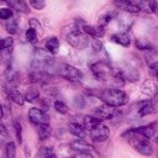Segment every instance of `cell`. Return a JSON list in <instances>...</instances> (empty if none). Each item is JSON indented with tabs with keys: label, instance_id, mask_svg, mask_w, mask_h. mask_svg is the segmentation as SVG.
I'll return each instance as SVG.
<instances>
[{
	"label": "cell",
	"instance_id": "obj_7",
	"mask_svg": "<svg viewBox=\"0 0 158 158\" xmlns=\"http://www.w3.org/2000/svg\"><path fill=\"white\" fill-rule=\"evenodd\" d=\"M28 118L32 123L41 126V125H49V117L46 112L38 107H31L28 110Z\"/></svg>",
	"mask_w": 158,
	"mask_h": 158
},
{
	"label": "cell",
	"instance_id": "obj_29",
	"mask_svg": "<svg viewBox=\"0 0 158 158\" xmlns=\"http://www.w3.org/2000/svg\"><path fill=\"white\" fill-rule=\"evenodd\" d=\"M25 37H26V40L28 41V42H31V43H36L37 41H38V33L33 30V28H28V30H26V33H25Z\"/></svg>",
	"mask_w": 158,
	"mask_h": 158
},
{
	"label": "cell",
	"instance_id": "obj_35",
	"mask_svg": "<svg viewBox=\"0 0 158 158\" xmlns=\"http://www.w3.org/2000/svg\"><path fill=\"white\" fill-rule=\"evenodd\" d=\"M12 10L10 7H2L0 9V20H6L9 21L10 19H12Z\"/></svg>",
	"mask_w": 158,
	"mask_h": 158
},
{
	"label": "cell",
	"instance_id": "obj_5",
	"mask_svg": "<svg viewBox=\"0 0 158 158\" xmlns=\"http://www.w3.org/2000/svg\"><path fill=\"white\" fill-rule=\"evenodd\" d=\"M90 69H91V73L94 74V77L98 80H102L104 81L107 78L114 75V70H112V68L110 67V64L106 60H98V62L93 63L90 65Z\"/></svg>",
	"mask_w": 158,
	"mask_h": 158
},
{
	"label": "cell",
	"instance_id": "obj_21",
	"mask_svg": "<svg viewBox=\"0 0 158 158\" xmlns=\"http://www.w3.org/2000/svg\"><path fill=\"white\" fill-rule=\"evenodd\" d=\"M102 121L100 120V118H98V117H95V116H84V118H83V126H84V128L89 132L90 130H93L95 126H98L99 123H101Z\"/></svg>",
	"mask_w": 158,
	"mask_h": 158
},
{
	"label": "cell",
	"instance_id": "obj_9",
	"mask_svg": "<svg viewBox=\"0 0 158 158\" xmlns=\"http://www.w3.org/2000/svg\"><path fill=\"white\" fill-rule=\"evenodd\" d=\"M135 130L149 141L151 139L158 141V123L157 122H152L146 126H139V127H136Z\"/></svg>",
	"mask_w": 158,
	"mask_h": 158
},
{
	"label": "cell",
	"instance_id": "obj_15",
	"mask_svg": "<svg viewBox=\"0 0 158 158\" xmlns=\"http://www.w3.org/2000/svg\"><path fill=\"white\" fill-rule=\"evenodd\" d=\"M70 148L78 153H90L94 149V147L89 142H86L85 139H79V138L70 142Z\"/></svg>",
	"mask_w": 158,
	"mask_h": 158
},
{
	"label": "cell",
	"instance_id": "obj_40",
	"mask_svg": "<svg viewBox=\"0 0 158 158\" xmlns=\"http://www.w3.org/2000/svg\"><path fill=\"white\" fill-rule=\"evenodd\" d=\"M9 136V132H7V130H6V127H5V125L0 121V137H2V138H6Z\"/></svg>",
	"mask_w": 158,
	"mask_h": 158
},
{
	"label": "cell",
	"instance_id": "obj_22",
	"mask_svg": "<svg viewBox=\"0 0 158 158\" xmlns=\"http://www.w3.org/2000/svg\"><path fill=\"white\" fill-rule=\"evenodd\" d=\"M35 158H57L54 151L49 147H40L36 152Z\"/></svg>",
	"mask_w": 158,
	"mask_h": 158
},
{
	"label": "cell",
	"instance_id": "obj_41",
	"mask_svg": "<svg viewBox=\"0 0 158 158\" xmlns=\"http://www.w3.org/2000/svg\"><path fill=\"white\" fill-rule=\"evenodd\" d=\"M73 158H94L90 153H77Z\"/></svg>",
	"mask_w": 158,
	"mask_h": 158
},
{
	"label": "cell",
	"instance_id": "obj_42",
	"mask_svg": "<svg viewBox=\"0 0 158 158\" xmlns=\"http://www.w3.org/2000/svg\"><path fill=\"white\" fill-rule=\"evenodd\" d=\"M153 12L158 15V1H153Z\"/></svg>",
	"mask_w": 158,
	"mask_h": 158
},
{
	"label": "cell",
	"instance_id": "obj_30",
	"mask_svg": "<svg viewBox=\"0 0 158 158\" xmlns=\"http://www.w3.org/2000/svg\"><path fill=\"white\" fill-rule=\"evenodd\" d=\"M91 46H93V51H94V53H95V54L100 56L101 53H104V54L106 56V51H105V48H104L102 43H101L99 40H95V41H93Z\"/></svg>",
	"mask_w": 158,
	"mask_h": 158
},
{
	"label": "cell",
	"instance_id": "obj_24",
	"mask_svg": "<svg viewBox=\"0 0 158 158\" xmlns=\"http://www.w3.org/2000/svg\"><path fill=\"white\" fill-rule=\"evenodd\" d=\"M125 80H128V81H137L138 78H139V73L136 70V69H120Z\"/></svg>",
	"mask_w": 158,
	"mask_h": 158
},
{
	"label": "cell",
	"instance_id": "obj_19",
	"mask_svg": "<svg viewBox=\"0 0 158 158\" xmlns=\"http://www.w3.org/2000/svg\"><path fill=\"white\" fill-rule=\"evenodd\" d=\"M111 40L112 42L120 44V46H123V47H128L130 43H131V40H130V36L126 31H121V32H117V33H114L111 36Z\"/></svg>",
	"mask_w": 158,
	"mask_h": 158
},
{
	"label": "cell",
	"instance_id": "obj_4",
	"mask_svg": "<svg viewBox=\"0 0 158 158\" xmlns=\"http://www.w3.org/2000/svg\"><path fill=\"white\" fill-rule=\"evenodd\" d=\"M67 42L75 49H85L89 43H90V38L86 33H84L81 30H79L78 27H75L74 30H70L69 33L67 35Z\"/></svg>",
	"mask_w": 158,
	"mask_h": 158
},
{
	"label": "cell",
	"instance_id": "obj_16",
	"mask_svg": "<svg viewBox=\"0 0 158 158\" xmlns=\"http://www.w3.org/2000/svg\"><path fill=\"white\" fill-rule=\"evenodd\" d=\"M28 77H30V80L32 83H40L42 85H46L47 83H49L52 80V75L48 72H35V70H32V73Z\"/></svg>",
	"mask_w": 158,
	"mask_h": 158
},
{
	"label": "cell",
	"instance_id": "obj_28",
	"mask_svg": "<svg viewBox=\"0 0 158 158\" xmlns=\"http://www.w3.org/2000/svg\"><path fill=\"white\" fill-rule=\"evenodd\" d=\"M14 44V40L11 37H6V38H0V53L5 49H11Z\"/></svg>",
	"mask_w": 158,
	"mask_h": 158
},
{
	"label": "cell",
	"instance_id": "obj_20",
	"mask_svg": "<svg viewBox=\"0 0 158 158\" xmlns=\"http://www.w3.org/2000/svg\"><path fill=\"white\" fill-rule=\"evenodd\" d=\"M59 44H60V43H59V40H58L57 37H48V38L46 40V42H44L46 49H47L52 56L58 52Z\"/></svg>",
	"mask_w": 158,
	"mask_h": 158
},
{
	"label": "cell",
	"instance_id": "obj_25",
	"mask_svg": "<svg viewBox=\"0 0 158 158\" xmlns=\"http://www.w3.org/2000/svg\"><path fill=\"white\" fill-rule=\"evenodd\" d=\"M4 158H16V144L12 141H10L5 144Z\"/></svg>",
	"mask_w": 158,
	"mask_h": 158
},
{
	"label": "cell",
	"instance_id": "obj_10",
	"mask_svg": "<svg viewBox=\"0 0 158 158\" xmlns=\"http://www.w3.org/2000/svg\"><path fill=\"white\" fill-rule=\"evenodd\" d=\"M133 111L136 112L137 117H143L147 115H152L156 112V105L153 104V101L151 100H146V101H139L136 107L133 109Z\"/></svg>",
	"mask_w": 158,
	"mask_h": 158
},
{
	"label": "cell",
	"instance_id": "obj_18",
	"mask_svg": "<svg viewBox=\"0 0 158 158\" xmlns=\"http://www.w3.org/2000/svg\"><path fill=\"white\" fill-rule=\"evenodd\" d=\"M68 130L72 135H74L75 137H78L79 139H83L86 137L88 135V131L84 128L83 125H80L79 122H70L69 126H68Z\"/></svg>",
	"mask_w": 158,
	"mask_h": 158
},
{
	"label": "cell",
	"instance_id": "obj_11",
	"mask_svg": "<svg viewBox=\"0 0 158 158\" xmlns=\"http://www.w3.org/2000/svg\"><path fill=\"white\" fill-rule=\"evenodd\" d=\"M116 114H117V110L109 105H101L95 109V117L100 118L101 121L102 120H112Z\"/></svg>",
	"mask_w": 158,
	"mask_h": 158
},
{
	"label": "cell",
	"instance_id": "obj_14",
	"mask_svg": "<svg viewBox=\"0 0 158 158\" xmlns=\"http://www.w3.org/2000/svg\"><path fill=\"white\" fill-rule=\"evenodd\" d=\"M81 31L84 33H86L88 36H93L95 38H101L105 35V27L100 26V25H84Z\"/></svg>",
	"mask_w": 158,
	"mask_h": 158
},
{
	"label": "cell",
	"instance_id": "obj_12",
	"mask_svg": "<svg viewBox=\"0 0 158 158\" xmlns=\"http://www.w3.org/2000/svg\"><path fill=\"white\" fill-rule=\"evenodd\" d=\"M141 91L148 98L158 95V81L154 79H146L141 85Z\"/></svg>",
	"mask_w": 158,
	"mask_h": 158
},
{
	"label": "cell",
	"instance_id": "obj_2",
	"mask_svg": "<svg viewBox=\"0 0 158 158\" xmlns=\"http://www.w3.org/2000/svg\"><path fill=\"white\" fill-rule=\"evenodd\" d=\"M105 105L111 107H120L128 102V95L118 88H109L99 91V96Z\"/></svg>",
	"mask_w": 158,
	"mask_h": 158
},
{
	"label": "cell",
	"instance_id": "obj_26",
	"mask_svg": "<svg viewBox=\"0 0 158 158\" xmlns=\"http://www.w3.org/2000/svg\"><path fill=\"white\" fill-rule=\"evenodd\" d=\"M51 136V127L49 125H41L38 126V138L40 139H47Z\"/></svg>",
	"mask_w": 158,
	"mask_h": 158
},
{
	"label": "cell",
	"instance_id": "obj_36",
	"mask_svg": "<svg viewBox=\"0 0 158 158\" xmlns=\"http://www.w3.org/2000/svg\"><path fill=\"white\" fill-rule=\"evenodd\" d=\"M73 105L77 109H84L85 107V99L81 95H75L73 98Z\"/></svg>",
	"mask_w": 158,
	"mask_h": 158
},
{
	"label": "cell",
	"instance_id": "obj_34",
	"mask_svg": "<svg viewBox=\"0 0 158 158\" xmlns=\"http://www.w3.org/2000/svg\"><path fill=\"white\" fill-rule=\"evenodd\" d=\"M14 130H15V135H16L17 142L22 143V126H21V123L17 120L14 121Z\"/></svg>",
	"mask_w": 158,
	"mask_h": 158
},
{
	"label": "cell",
	"instance_id": "obj_39",
	"mask_svg": "<svg viewBox=\"0 0 158 158\" xmlns=\"http://www.w3.org/2000/svg\"><path fill=\"white\" fill-rule=\"evenodd\" d=\"M149 73L153 78L158 79V62H153L149 64Z\"/></svg>",
	"mask_w": 158,
	"mask_h": 158
},
{
	"label": "cell",
	"instance_id": "obj_44",
	"mask_svg": "<svg viewBox=\"0 0 158 158\" xmlns=\"http://www.w3.org/2000/svg\"><path fill=\"white\" fill-rule=\"evenodd\" d=\"M25 153H26V156H30V152H28V146H25Z\"/></svg>",
	"mask_w": 158,
	"mask_h": 158
},
{
	"label": "cell",
	"instance_id": "obj_1",
	"mask_svg": "<svg viewBox=\"0 0 158 158\" xmlns=\"http://www.w3.org/2000/svg\"><path fill=\"white\" fill-rule=\"evenodd\" d=\"M122 137L142 156H152L153 154V146L149 139L139 135L135 128L127 130L126 132L122 133Z\"/></svg>",
	"mask_w": 158,
	"mask_h": 158
},
{
	"label": "cell",
	"instance_id": "obj_32",
	"mask_svg": "<svg viewBox=\"0 0 158 158\" xmlns=\"http://www.w3.org/2000/svg\"><path fill=\"white\" fill-rule=\"evenodd\" d=\"M112 17H114V14L112 12H105L104 15H101L99 17V25L102 26V27H105L107 23H110V21L112 20Z\"/></svg>",
	"mask_w": 158,
	"mask_h": 158
},
{
	"label": "cell",
	"instance_id": "obj_33",
	"mask_svg": "<svg viewBox=\"0 0 158 158\" xmlns=\"http://www.w3.org/2000/svg\"><path fill=\"white\" fill-rule=\"evenodd\" d=\"M28 25H30V27H31V28H33V30H35L37 33H40V35H42V33H43L42 26H41L40 21H38L37 19H35V17L30 19V20H28Z\"/></svg>",
	"mask_w": 158,
	"mask_h": 158
},
{
	"label": "cell",
	"instance_id": "obj_27",
	"mask_svg": "<svg viewBox=\"0 0 158 158\" xmlns=\"http://www.w3.org/2000/svg\"><path fill=\"white\" fill-rule=\"evenodd\" d=\"M5 28H6V31H7L10 35H16V33H19V25H17V21L14 20V19H11V20H9V21L6 22Z\"/></svg>",
	"mask_w": 158,
	"mask_h": 158
},
{
	"label": "cell",
	"instance_id": "obj_38",
	"mask_svg": "<svg viewBox=\"0 0 158 158\" xmlns=\"http://www.w3.org/2000/svg\"><path fill=\"white\" fill-rule=\"evenodd\" d=\"M136 47H137L138 49H141V51H149V49L152 48L148 42H143L142 40H137V41H136Z\"/></svg>",
	"mask_w": 158,
	"mask_h": 158
},
{
	"label": "cell",
	"instance_id": "obj_31",
	"mask_svg": "<svg viewBox=\"0 0 158 158\" xmlns=\"http://www.w3.org/2000/svg\"><path fill=\"white\" fill-rule=\"evenodd\" d=\"M53 107H54V110L57 111V112H59V114H67L68 112V106L63 102V101H60V100H56L54 102H53Z\"/></svg>",
	"mask_w": 158,
	"mask_h": 158
},
{
	"label": "cell",
	"instance_id": "obj_3",
	"mask_svg": "<svg viewBox=\"0 0 158 158\" xmlns=\"http://www.w3.org/2000/svg\"><path fill=\"white\" fill-rule=\"evenodd\" d=\"M54 65L53 56L46 48H36L33 53V59L31 63L32 70L35 72H48Z\"/></svg>",
	"mask_w": 158,
	"mask_h": 158
},
{
	"label": "cell",
	"instance_id": "obj_17",
	"mask_svg": "<svg viewBox=\"0 0 158 158\" xmlns=\"http://www.w3.org/2000/svg\"><path fill=\"white\" fill-rule=\"evenodd\" d=\"M6 4L9 5V7L11 10H16L17 12H21V14H28L30 12V5L26 1L10 0V1H6Z\"/></svg>",
	"mask_w": 158,
	"mask_h": 158
},
{
	"label": "cell",
	"instance_id": "obj_13",
	"mask_svg": "<svg viewBox=\"0 0 158 158\" xmlns=\"http://www.w3.org/2000/svg\"><path fill=\"white\" fill-rule=\"evenodd\" d=\"M120 10H122L123 12H128V14H135V12H138L141 11V7L138 5V1H130V0H126V1H115L114 2Z\"/></svg>",
	"mask_w": 158,
	"mask_h": 158
},
{
	"label": "cell",
	"instance_id": "obj_23",
	"mask_svg": "<svg viewBox=\"0 0 158 158\" xmlns=\"http://www.w3.org/2000/svg\"><path fill=\"white\" fill-rule=\"evenodd\" d=\"M40 96V89L36 85H31L27 88L25 93V100L26 101H35Z\"/></svg>",
	"mask_w": 158,
	"mask_h": 158
},
{
	"label": "cell",
	"instance_id": "obj_43",
	"mask_svg": "<svg viewBox=\"0 0 158 158\" xmlns=\"http://www.w3.org/2000/svg\"><path fill=\"white\" fill-rule=\"evenodd\" d=\"M2 115H4V109H2V104L0 102V118L2 117Z\"/></svg>",
	"mask_w": 158,
	"mask_h": 158
},
{
	"label": "cell",
	"instance_id": "obj_6",
	"mask_svg": "<svg viewBox=\"0 0 158 158\" xmlns=\"http://www.w3.org/2000/svg\"><path fill=\"white\" fill-rule=\"evenodd\" d=\"M57 73H58L59 77L64 78L65 80L73 81V83L80 81L81 78H83V73H81L78 68H75V67H73V65H70V64H67V63L60 64V65L58 67Z\"/></svg>",
	"mask_w": 158,
	"mask_h": 158
},
{
	"label": "cell",
	"instance_id": "obj_45",
	"mask_svg": "<svg viewBox=\"0 0 158 158\" xmlns=\"http://www.w3.org/2000/svg\"><path fill=\"white\" fill-rule=\"evenodd\" d=\"M157 98H158V95H157Z\"/></svg>",
	"mask_w": 158,
	"mask_h": 158
},
{
	"label": "cell",
	"instance_id": "obj_8",
	"mask_svg": "<svg viewBox=\"0 0 158 158\" xmlns=\"http://www.w3.org/2000/svg\"><path fill=\"white\" fill-rule=\"evenodd\" d=\"M88 133L93 138V141H95V142H104V141H106L109 138L110 130H109V127L105 123L101 122L98 126H95L93 130H90Z\"/></svg>",
	"mask_w": 158,
	"mask_h": 158
},
{
	"label": "cell",
	"instance_id": "obj_37",
	"mask_svg": "<svg viewBox=\"0 0 158 158\" xmlns=\"http://www.w3.org/2000/svg\"><path fill=\"white\" fill-rule=\"evenodd\" d=\"M28 5L32 6V7L36 9V10H42V9L46 6V2H44L43 0H31V1L28 2Z\"/></svg>",
	"mask_w": 158,
	"mask_h": 158
}]
</instances>
